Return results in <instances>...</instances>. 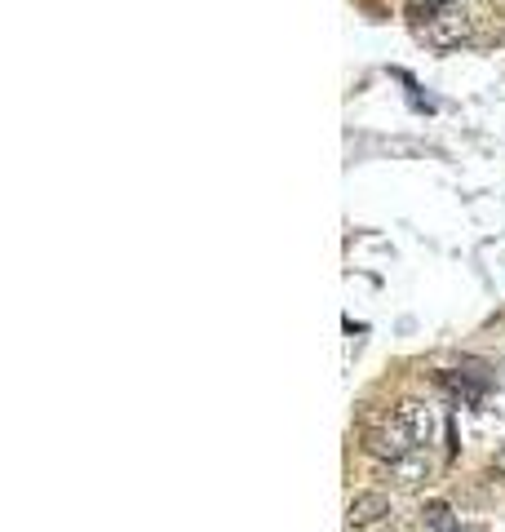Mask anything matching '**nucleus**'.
Instances as JSON below:
<instances>
[{
    "label": "nucleus",
    "instance_id": "10",
    "mask_svg": "<svg viewBox=\"0 0 505 532\" xmlns=\"http://www.w3.org/2000/svg\"><path fill=\"white\" fill-rule=\"evenodd\" d=\"M426 5H435V0H426Z\"/></svg>",
    "mask_w": 505,
    "mask_h": 532
},
{
    "label": "nucleus",
    "instance_id": "9",
    "mask_svg": "<svg viewBox=\"0 0 505 532\" xmlns=\"http://www.w3.org/2000/svg\"><path fill=\"white\" fill-rule=\"evenodd\" d=\"M443 532H461V528H443Z\"/></svg>",
    "mask_w": 505,
    "mask_h": 532
},
{
    "label": "nucleus",
    "instance_id": "7",
    "mask_svg": "<svg viewBox=\"0 0 505 532\" xmlns=\"http://www.w3.org/2000/svg\"><path fill=\"white\" fill-rule=\"evenodd\" d=\"M421 524H426L430 532L457 528V524H452V506H448V501H426V510H421Z\"/></svg>",
    "mask_w": 505,
    "mask_h": 532
},
{
    "label": "nucleus",
    "instance_id": "4",
    "mask_svg": "<svg viewBox=\"0 0 505 532\" xmlns=\"http://www.w3.org/2000/svg\"><path fill=\"white\" fill-rule=\"evenodd\" d=\"M395 422L404 426V431L417 439V444H430V431H435V413H430L421 399H404V404L395 408Z\"/></svg>",
    "mask_w": 505,
    "mask_h": 532
},
{
    "label": "nucleus",
    "instance_id": "8",
    "mask_svg": "<svg viewBox=\"0 0 505 532\" xmlns=\"http://www.w3.org/2000/svg\"><path fill=\"white\" fill-rule=\"evenodd\" d=\"M488 470H492V479H505V448H501L497 457H492V466H488Z\"/></svg>",
    "mask_w": 505,
    "mask_h": 532
},
{
    "label": "nucleus",
    "instance_id": "2",
    "mask_svg": "<svg viewBox=\"0 0 505 532\" xmlns=\"http://www.w3.org/2000/svg\"><path fill=\"white\" fill-rule=\"evenodd\" d=\"M364 448H368V453H373V457H381V462L390 466V462H399V457H408L412 448H417V439H412V435L404 431V426H399L395 417H390L386 426H377V431H368Z\"/></svg>",
    "mask_w": 505,
    "mask_h": 532
},
{
    "label": "nucleus",
    "instance_id": "1",
    "mask_svg": "<svg viewBox=\"0 0 505 532\" xmlns=\"http://www.w3.org/2000/svg\"><path fill=\"white\" fill-rule=\"evenodd\" d=\"M421 14H426V27H421L426 45L457 49V45H466V40H470V14L457 5V0H435V5H426Z\"/></svg>",
    "mask_w": 505,
    "mask_h": 532
},
{
    "label": "nucleus",
    "instance_id": "5",
    "mask_svg": "<svg viewBox=\"0 0 505 532\" xmlns=\"http://www.w3.org/2000/svg\"><path fill=\"white\" fill-rule=\"evenodd\" d=\"M386 515H390V501L381 497V493H359V497H350V506H346L350 528H373Z\"/></svg>",
    "mask_w": 505,
    "mask_h": 532
},
{
    "label": "nucleus",
    "instance_id": "6",
    "mask_svg": "<svg viewBox=\"0 0 505 532\" xmlns=\"http://www.w3.org/2000/svg\"><path fill=\"white\" fill-rule=\"evenodd\" d=\"M439 386L452 391V395H461L466 404H474V399L483 395V382H474V377H466V373H439Z\"/></svg>",
    "mask_w": 505,
    "mask_h": 532
},
{
    "label": "nucleus",
    "instance_id": "3",
    "mask_svg": "<svg viewBox=\"0 0 505 532\" xmlns=\"http://www.w3.org/2000/svg\"><path fill=\"white\" fill-rule=\"evenodd\" d=\"M430 470H435V462H430L426 448H412L408 457L390 462V479H395V488H404V493H417V488L430 479Z\"/></svg>",
    "mask_w": 505,
    "mask_h": 532
}]
</instances>
